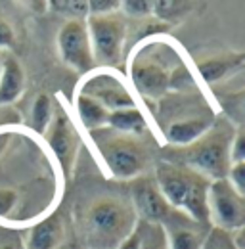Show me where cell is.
<instances>
[{"instance_id":"obj_22","label":"cell","mask_w":245,"mask_h":249,"mask_svg":"<svg viewBox=\"0 0 245 249\" xmlns=\"http://www.w3.org/2000/svg\"><path fill=\"white\" fill-rule=\"evenodd\" d=\"M228 177H230V184L232 188L238 192V194H245V163H234L228 171Z\"/></svg>"},{"instance_id":"obj_1","label":"cell","mask_w":245,"mask_h":249,"mask_svg":"<svg viewBox=\"0 0 245 249\" xmlns=\"http://www.w3.org/2000/svg\"><path fill=\"white\" fill-rule=\"evenodd\" d=\"M134 230L136 211L119 199H100L81 218L87 249H117Z\"/></svg>"},{"instance_id":"obj_8","label":"cell","mask_w":245,"mask_h":249,"mask_svg":"<svg viewBox=\"0 0 245 249\" xmlns=\"http://www.w3.org/2000/svg\"><path fill=\"white\" fill-rule=\"evenodd\" d=\"M163 222V232L165 236H169V249H203L207 236L203 222H197L192 217H184V213H169Z\"/></svg>"},{"instance_id":"obj_3","label":"cell","mask_w":245,"mask_h":249,"mask_svg":"<svg viewBox=\"0 0 245 249\" xmlns=\"http://www.w3.org/2000/svg\"><path fill=\"white\" fill-rule=\"evenodd\" d=\"M230 144L232 134L224 130L205 132L199 140H195L186 152V159L192 171L201 177H209L213 180H222L230 171Z\"/></svg>"},{"instance_id":"obj_19","label":"cell","mask_w":245,"mask_h":249,"mask_svg":"<svg viewBox=\"0 0 245 249\" xmlns=\"http://www.w3.org/2000/svg\"><path fill=\"white\" fill-rule=\"evenodd\" d=\"M138 234H140V249H169L163 226L157 224V222L144 224L138 230Z\"/></svg>"},{"instance_id":"obj_28","label":"cell","mask_w":245,"mask_h":249,"mask_svg":"<svg viewBox=\"0 0 245 249\" xmlns=\"http://www.w3.org/2000/svg\"><path fill=\"white\" fill-rule=\"evenodd\" d=\"M12 44H14V33L10 29V25L0 18V50L8 48Z\"/></svg>"},{"instance_id":"obj_31","label":"cell","mask_w":245,"mask_h":249,"mask_svg":"<svg viewBox=\"0 0 245 249\" xmlns=\"http://www.w3.org/2000/svg\"><path fill=\"white\" fill-rule=\"evenodd\" d=\"M6 140H8V136H0V152H2V148L6 146Z\"/></svg>"},{"instance_id":"obj_33","label":"cell","mask_w":245,"mask_h":249,"mask_svg":"<svg viewBox=\"0 0 245 249\" xmlns=\"http://www.w3.org/2000/svg\"><path fill=\"white\" fill-rule=\"evenodd\" d=\"M2 249H12V248H2Z\"/></svg>"},{"instance_id":"obj_11","label":"cell","mask_w":245,"mask_h":249,"mask_svg":"<svg viewBox=\"0 0 245 249\" xmlns=\"http://www.w3.org/2000/svg\"><path fill=\"white\" fill-rule=\"evenodd\" d=\"M132 197H134L136 211L146 218V222H157L159 224L171 213L169 201L163 197L161 190L157 188L155 182L140 180L132 190Z\"/></svg>"},{"instance_id":"obj_29","label":"cell","mask_w":245,"mask_h":249,"mask_svg":"<svg viewBox=\"0 0 245 249\" xmlns=\"http://www.w3.org/2000/svg\"><path fill=\"white\" fill-rule=\"evenodd\" d=\"M117 249H140V234H138V228H136Z\"/></svg>"},{"instance_id":"obj_18","label":"cell","mask_w":245,"mask_h":249,"mask_svg":"<svg viewBox=\"0 0 245 249\" xmlns=\"http://www.w3.org/2000/svg\"><path fill=\"white\" fill-rule=\"evenodd\" d=\"M242 63V56H228V58H214L209 62L199 63V71L207 83H214L220 77H224L230 69L238 67Z\"/></svg>"},{"instance_id":"obj_26","label":"cell","mask_w":245,"mask_h":249,"mask_svg":"<svg viewBox=\"0 0 245 249\" xmlns=\"http://www.w3.org/2000/svg\"><path fill=\"white\" fill-rule=\"evenodd\" d=\"M230 157L234 163H244L245 159V134L244 130H238L234 138V146L230 148Z\"/></svg>"},{"instance_id":"obj_24","label":"cell","mask_w":245,"mask_h":249,"mask_svg":"<svg viewBox=\"0 0 245 249\" xmlns=\"http://www.w3.org/2000/svg\"><path fill=\"white\" fill-rule=\"evenodd\" d=\"M119 6L121 2H113V0H92L88 2V12H92V16H104V14H113Z\"/></svg>"},{"instance_id":"obj_5","label":"cell","mask_w":245,"mask_h":249,"mask_svg":"<svg viewBox=\"0 0 245 249\" xmlns=\"http://www.w3.org/2000/svg\"><path fill=\"white\" fill-rule=\"evenodd\" d=\"M207 207L209 218L224 230H240L245 222V199L238 194L232 184L222 178L209 184L207 192Z\"/></svg>"},{"instance_id":"obj_2","label":"cell","mask_w":245,"mask_h":249,"mask_svg":"<svg viewBox=\"0 0 245 249\" xmlns=\"http://www.w3.org/2000/svg\"><path fill=\"white\" fill-rule=\"evenodd\" d=\"M157 188L163 197L176 209L197 222H209L207 192L209 182L205 177L192 169L176 165H159L157 169Z\"/></svg>"},{"instance_id":"obj_10","label":"cell","mask_w":245,"mask_h":249,"mask_svg":"<svg viewBox=\"0 0 245 249\" xmlns=\"http://www.w3.org/2000/svg\"><path fill=\"white\" fill-rule=\"evenodd\" d=\"M48 140H50V146L54 150L56 157L60 159L61 167L65 171V175L71 171V163L75 159L77 154V144H79V138L73 130V124L69 121L67 113L60 109L54 119L50 121V132H48Z\"/></svg>"},{"instance_id":"obj_30","label":"cell","mask_w":245,"mask_h":249,"mask_svg":"<svg viewBox=\"0 0 245 249\" xmlns=\"http://www.w3.org/2000/svg\"><path fill=\"white\" fill-rule=\"evenodd\" d=\"M236 248L244 249V228H240L238 234H236Z\"/></svg>"},{"instance_id":"obj_7","label":"cell","mask_w":245,"mask_h":249,"mask_svg":"<svg viewBox=\"0 0 245 249\" xmlns=\"http://www.w3.org/2000/svg\"><path fill=\"white\" fill-rule=\"evenodd\" d=\"M61 58L79 71H88L94 65L88 29L81 19H71L61 27L58 35Z\"/></svg>"},{"instance_id":"obj_14","label":"cell","mask_w":245,"mask_h":249,"mask_svg":"<svg viewBox=\"0 0 245 249\" xmlns=\"http://www.w3.org/2000/svg\"><path fill=\"white\" fill-rule=\"evenodd\" d=\"M61 238H63V224L58 215H52L31 230L27 249H56Z\"/></svg>"},{"instance_id":"obj_9","label":"cell","mask_w":245,"mask_h":249,"mask_svg":"<svg viewBox=\"0 0 245 249\" xmlns=\"http://www.w3.org/2000/svg\"><path fill=\"white\" fill-rule=\"evenodd\" d=\"M81 94H85L92 100H96L98 104H102L109 113L134 107L132 96L122 87L121 81H117L111 75H96V77L88 79Z\"/></svg>"},{"instance_id":"obj_25","label":"cell","mask_w":245,"mask_h":249,"mask_svg":"<svg viewBox=\"0 0 245 249\" xmlns=\"http://www.w3.org/2000/svg\"><path fill=\"white\" fill-rule=\"evenodd\" d=\"M153 10H157L163 18H173L176 14H182L186 4L182 2H153Z\"/></svg>"},{"instance_id":"obj_13","label":"cell","mask_w":245,"mask_h":249,"mask_svg":"<svg viewBox=\"0 0 245 249\" xmlns=\"http://www.w3.org/2000/svg\"><path fill=\"white\" fill-rule=\"evenodd\" d=\"M23 83L25 77L19 62L12 56H6L0 71V106L18 100L19 94L23 92Z\"/></svg>"},{"instance_id":"obj_32","label":"cell","mask_w":245,"mask_h":249,"mask_svg":"<svg viewBox=\"0 0 245 249\" xmlns=\"http://www.w3.org/2000/svg\"><path fill=\"white\" fill-rule=\"evenodd\" d=\"M4 58H6V54L0 50V71H2V63H4Z\"/></svg>"},{"instance_id":"obj_12","label":"cell","mask_w":245,"mask_h":249,"mask_svg":"<svg viewBox=\"0 0 245 249\" xmlns=\"http://www.w3.org/2000/svg\"><path fill=\"white\" fill-rule=\"evenodd\" d=\"M130 75L136 89L146 96H159L169 87V75L165 67L150 58H136Z\"/></svg>"},{"instance_id":"obj_6","label":"cell","mask_w":245,"mask_h":249,"mask_svg":"<svg viewBox=\"0 0 245 249\" xmlns=\"http://www.w3.org/2000/svg\"><path fill=\"white\" fill-rule=\"evenodd\" d=\"M100 152L109 171L117 178H132L142 173L146 157L142 148L130 138H113L100 144Z\"/></svg>"},{"instance_id":"obj_20","label":"cell","mask_w":245,"mask_h":249,"mask_svg":"<svg viewBox=\"0 0 245 249\" xmlns=\"http://www.w3.org/2000/svg\"><path fill=\"white\" fill-rule=\"evenodd\" d=\"M52 121V104H50V98L46 94H40L35 104H33V109H31V124L35 130L38 132H44L46 126Z\"/></svg>"},{"instance_id":"obj_15","label":"cell","mask_w":245,"mask_h":249,"mask_svg":"<svg viewBox=\"0 0 245 249\" xmlns=\"http://www.w3.org/2000/svg\"><path fill=\"white\" fill-rule=\"evenodd\" d=\"M211 126L209 119H188L169 126L167 130V140L173 144H193L199 140Z\"/></svg>"},{"instance_id":"obj_21","label":"cell","mask_w":245,"mask_h":249,"mask_svg":"<svg viewBox=\"0 0 245 249\" xmlns=\"http://www.w3.org/2000/svg\"><path fill=\"white\" fill-rule=\"evenodd\" d=\"M54 10L65 14V16H71L73 19H81L87 12H88V2H83V0H63V2H52Z\"/></svg>"},{"instance_id":"obj_16","label":"cell","mask_w":245,"mask_h":249,"mask_svg":"<svg viewBox=\"0 0 245 249\" xmlns=\"http://www.w3.org/2000/svg\"><path fill=\"white\" fill-rule=\"evenodd\" d=\"M77 111L87 128H98L102 124H107L109 121V111L102 104H98L96 100H92L85 94H81L77 100Z\"/></svg>"},{"instance_id":"obj_23","label":"cell","mask_w":245,"mask_h":249,"mask_svg":"<svg viewBox=\"0 0 245 249\" xmlns=\"http://www.w3.org/2000/svg\"><path fill=\"white\" fill-rule=\"evenodd\" d=\"M122 10L132 14V16H146L153 12V2H146V0H128V2H121Z\"/></svg>"},{"instance_id":"obj_17","label":"cell","mask_w":245,"mask_h":249,"mask_svg":"<svg viewBox=\"0 0 245 249\" xmlns=\"http://www.w3.org/2000/svg\"><path fill=\"white\" fill-rule=\"evenodd\" d=\"M107 124H111L113 128L122 130V132H130V134H140V132H144L146 126H148L144 115H142V111L136 109V107L111 111Z\"/></svg>"},{"instance_id":"obj_27","label":"cell","mask_w":245,"mask_h":249,"mask_svg":"<svg viewBox=\"0 0 245 249\" xmlns=\"http://www.w3.org/2000/svg\"><path fill=\"white\" fill-rule=\"evenodd\" d=\"M16 203V194L10 190H0V215H8Z\"/></svg>"},{"instance_id":"obj_4","label":"cell","mask_w":245,"mask_h":249,"mask_svg":"<svg viewBox=\"0 0 245 249\" xmlns=\"http://www.w3.org/2000/svg\"><path fill=\"white\" fill-rule=\"evenodd\" d=\"M88 36H92V54L104 65H117L121 60L126 25L119 14L92 16L88 19ZM92 56V58H94Z\"/></svg>"}]
</instances>
